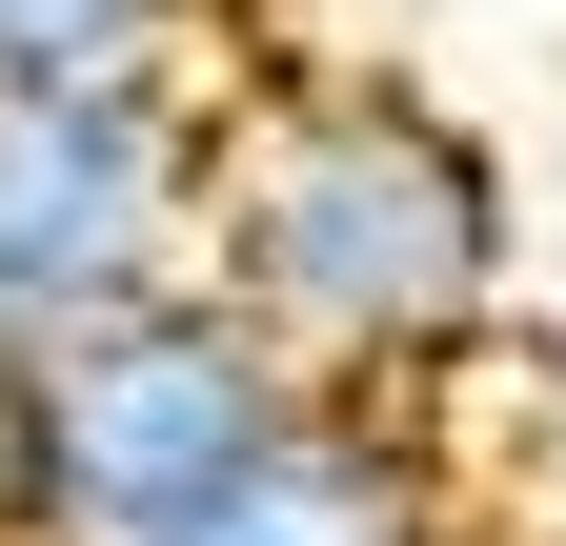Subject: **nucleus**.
I'll list each match as a JSON object with an SVG mask.
<instances>
[{
	"label": "nucleus",
	"mask_w": 566,
	"mask_h": 546,
	"mask_svg": "<svg viewBox=\"0 0 566 546\" xmlns=\"http://www.w3.org/2000/svg\"><path fill=\"white\" fill-rule=\"evenodd\" d=\"M202 304L283 385L446 405L526 304V182L446 82L385 61H283L202 162Z\"/></svg>",
	"instance_id": "nucleus-1"
},
{
	"label": "nucleus",
	"mask_w": 566,
	"mask_h": 546,
	"mask_svg": "<svg viewBox=\"0 0 566 546\" xmlns=\"http://www.w3.org/2000/svg\"><path fill=\"white\" fill-rule=\"evenodd\" d=\"M202 82H0V345H61L202 263Z\"/></svg>",
	"instance_id": "nucleus-3"
},
{
	"label": "nucleus",
	"mask_w": 566,
	"mask_h": 546,
	"mask_svg": "<svg viewBox=\"0 0 566 546\" xmlns=\"http://www.w3.org/2000/svg\"><path fill=\"white\" fill-rule=\"evenodd\" d=\"M122 546H465V486H446V445H424V405H344V385H304L202 506L122 526Z\"/></svg>",
	"instance_id": "nucleus-4"
},
{
	"label": "nucleus",
	"mask_w": 566,
	"mask_h": 546,
	"mask_svg": "<svg viewBox=\"0 0 566 546\" xmlns=\"http://www.w3.org/2000/svg\"><path fill=\"white\" fill-rule=\"evenodd\" d=\"M0 82H202V0H0Z\"/></svg>",
	"instance_id": "nucleus-5"
},
{
	"label": "nucleus",
	"mask_w": 566,
	"mask_h": 546,
	"mask_svg": "<svg viewBox=\"0 0 566 546\" xmlns=\"http://www.w3.org/2000/svg\"><path fill=\"white\" fill-rule=\"evenodd\" d=\"M0 385H21V445H41L61 546H122V526L202 506L283 405H304L223 304H202V263L142 284V304H102V324H61V345H0Z\"/></svg>",
	"instance_id": "nucleus-2"
}]
</instances>
